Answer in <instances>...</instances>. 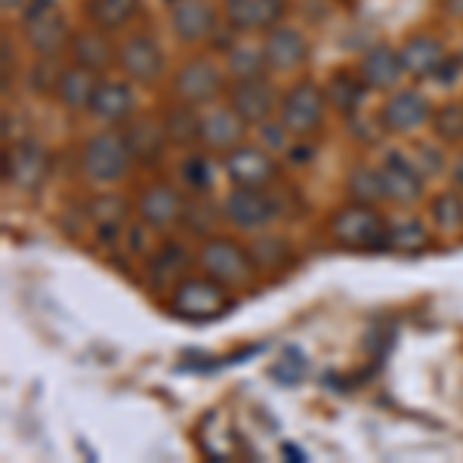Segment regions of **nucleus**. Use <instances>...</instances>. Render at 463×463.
Returning a JSON list of instances; mask_svg holds the SVG:
<instances>
[{"label": "nucleus", "instance_id": "obj_23", "mask_svg": "<svg viewBox=\"0 0 463 463\" xmlns=\"http://www.w3.org/2000/svg\"><path fill=\"white\" fill-rule=\"evenodd\" d=\"M399 53H402V65H405V74H411V78H417V80H430V78L436 80L448 59L445 43L430 34L411 37Z\"/></svg>", "mask_w": 463, "mask_h": 463}, {"label": "nucleus", "instance_id": "obj_44", "mask_svg": "<svg viewBox=\"0 0 463 463\" xmlns=\"http://www.w3.org/2000/svg\"><path fill=\"white\" fill-rule=\"evenodd\" d=\"M281 454H290L294 460H306V454L300 451V448H294V445H281Z\"/></svg>", "mask_w": 463, "mask_h": 463}, {"label": "nucleus", "instance_id": "obj_33", "mask_svg": "<svg viewBox=\"0 0 463 463\" xmlns=\"http://www.w3.org/2000/svg\"><path fill=\"white\" fill-rule=\"evenodd\" d=\"M432 222L442 232H463V195L460 189H448L439 192L430 204Z\"/></svg>", "mask_w": 463, "mask_h": 463}, {"label": "nucleus", "instance_id": "obj_9", "mask_svg": "<svg viewBox=\"0 0 463 463\" xmlns=\"http://www.w3.org/2000/svg\"><path fill=\"white\" fill-rule=\"evenodd\" d=\"M222 174L232 185H248V189H269L279 179V158L263 146H238L222 155Z\"/></svg>", "mask_w": 463, "mask_h": 463}, {"label": "nucleus", "instance_id": "obj_45", "mask_svg": "<svg viewBox=\"0 0 463 463\" xmlns=\"http://www.w3.org/2000/svg\"><path fill=\"white\" fill-rule=\"evenodd\" d=\"M170 4H179V0H170Z\"/></svg>", "mask_w": 463, "mask_h": 463}, {"label": "nucleus", "instance_id": "obj_21", "mask_svg": "<svg viewBox=\"0 0 463 463\" xmlns=\"http://www.w3.org/2000/svg\"><path fill=\"white\" fill-rule=\"evenodd\" d=\"M137 111V96L130 90V80H99V90L93 96L90 115L106 127H124Z\"/></svg>", "mask_w": 463, "mask_h": 463}, {"label": "nucleus", "instance_id": "obj_4", "mask_svg": "<svg viewBox=\"0 0 463 463\" xmlns=\"http://www.w3.org/2000/svg\"><path fill=\"white\" fill-rule=\"evenodd\" d=\"M232 306L229 288L211 275H185L179 285L170 290V309L185 321H211L222 316Z\"/></svg>", "mask_w": 463, "mask_h": 463}, {"label": "nucleus", "instance_id": "obj_10", "mask_svg": "<svg viewBox=\"0 0 463 463\" xmlns=\"http://www.w3.org/2000/svg\"><path fill=\"white\" fill-rule=\"evenodd\" d=\"M380 183H383V195L390 204L411 207L423 198V185L427 176L420 174V167L414 164L408 152H386V158L380 161Z\"/></svg>", "mask_w": 463, "mask_h": 463}, {"label": "nucleus", "instance_id": "obj_34", "mask_svg": "<svg viewBox=\"0 0 463 463\" xmlns=\"http://www.w3.org/2000/svg\"><path fill=\"white\" fill-rule=\"evenodd\" d=\"M90 213H93L96 226H99V238L102 241H109V235L118 238V232H121V222L127 216V204H124V198H118V195H102L90 204Z\"/></svg>", "mask_w": 463, "mask_h": 463}, {"label": "nucleus", "instance_id": "obj_12", "mask_svg": "<svg viewBox=\"0 0 463 463\" xmlns=\"http://www.w3.org/2000/svg\"><path fill=\"white\" fill-rule=\"evenodd\" d=\"M174 90L179 99L189 102V106H211L222 93H229L226 74L211 59H192V62H185L176 71Z\"/></svg>", "mask_w": 463, "mask_h": 463}, {"label": "nucleus", "instance_id": "obj_20", "mask_svg": "<svg viewBox=\"0 0 463 463\" xmlns=\"http://www.w3.org/2000/svg\"><path fill=\"white\" fill-rule=\"evenodd\" d=\"M358 74L374 93H392L405 78V65H402V53L390 43H377L358 62Z\"/></svg>", "mask_w": 463, "mask_h": 463}, {"label": "nucleus", "instance_id": "obj_14", "mask_svg": "<svg viewBox=\"0 0 463 463\" xmlns=\"http://www.w3.org/2000/svg\"><path fill=\"white\" fill-rule=\"evenodd\" d=\"M185 201H189V195H185V192H179L176 185H167V183L146 185L143 195L137 198V216H139V222H143L146 229L170 232L174 226L183 222Z\"/></svg>", "mask_w": 463, "mask_h": 463}, {"label": "nucleus", "instance_id": "obj_25", "mask_svg": "<svg viewBox=\"0 0 463 463\" xmlns=\"http://www.w3.org/2000/svg\"><path fill=\"white\" fill-rule=\"evenodd\" d=\"M216 32V10L207 0H179L174 10V34L183 43H201Z\"/></svg>", "mask_w": 463, "mask_h": 463}, {"label": "nucleus", "instance_id": "obj_3", "mask_svg": "<svg viewBox=\"0 0 463 463\" xmlns=\"http://www.w3.org/2000/svg\"><path fill=\"white\" fill-rule=\"evenodd\" d=\"M133 164L137 161L130 155V146H127L124 133L118 130L90 137L84 152H80V170L93 185H118L121 179H127Z\"/></svg>", "mask_w": 463, "mask_h": 463}, {"label": "nucleus", "instance_id": "obj_13", "mask_svg": "<svg viewBox=\"0 0 463 463\" xmlns=\"http://www.w3.org/2000/svg\"><path fill=\"white\" fill-rule=\"evenodd\" d=\"M229 106L250 127H263L279 118L281 96L272 80H266V74H263V78L235 80V87L229 90Z\"/></svg>", "mask_w": 463, "mask_h": 463}, {"label": "nucleus", "instance_id": "obj_42", "mask_svg": "<svg viewBox=\"0 0 463 463\" xmlns=\"http://www.w3.org/2000/svg\"><path fill=\"white\" fill-rule=\"evenodd\" d=\"M442 6L451 19H463V0H442Z\"/></svg>", "mask_w": 463, "mask_h": 463}, {"label": "nucleus", "instance_id": "obj_37", "mask_svg": "<svg viewBox=\"0 0 463 463\" xmlns=\"http://www.w3.org/2000/svg\"><path fill=\"white\" fill-rule=\"evenodd\" d=\"M266 53L263 47H232L229 50V74L235 80H250V78H263Z\"/></svg>", "mask_w": 463, "mask_h": 463}, {"label": "nucleus", "instance_id": "obj_18", "mask_svg": "<svg viewBox=\"0 0 463 463\" xmlns=\"http://www.w3.org/2000/svg\"><path fill=\"white\" fill-rule=\"evenodd\" d=\"M124 139L130 146L133 161L143 164V167H155L164 158V148L170 143L164 118H152V115L130 118L124 124Z\"/></svg>", "mask_w": 463, "mask_h": 463}, {"label": "nucleus", "instance_id": "obj_19", "mask_svg": "<svg viewBox=\"0 0 463 463\" xmlns=\"http://www.w3.org/2000/svg\"><path fill=\"white\" fill-rule=\"evenodd\" d=\"M263 53H266L269 71H279V74L297 71V69H303L306 59H309V41H306L297 28L275 25L272 32H266Z\"/></svg>", "mask_w": 463, "mask_h": 463}, {"label": "nucleus", "instance_id": "obj_43", "mask_svg": "<svg viewBox=\"0 0 463 463\" xmlns=\"http://www.w3.org/2000/svg\"><path fill=\"white\" fill-rule=\"evenodd\" d=\"M0 4H4V10H25L32 0H0Z\"/></svg>", "mask_w": 463, "mask_h": 463}, {"label": "nucleus", "instance_id": "obj_6", "mask_svg": "<svg viewBox=\"0 0 463 463\" xmlns=\"http://www.w3.org/2000/svg\"><path fill=\"white\" fill-rule=\"evenodd\" d=\"M22 34H25L28 47L43 59H56L71 43L69 25H65L56 0H32L22 16Z\"/></svg>", "mask_w": 463, "mask_h": 463}, {"label": "nucleus", "instance_id": "obj_8", "mask_svg": "<svg viewBox=\"0 0 463 463\" xmlns=\"http://www.w3.org/2000/svg\"><path fill=\"white\" fill-rule=\"evenodd\" d=\"M53 170V155L37 139H19L4 152V179L22 192H41Z\"/></svg>", "mask_w": 463, "mask_h": 463}, {"label": "nucleus", "instance_id": "obj_7", "mask_svg": "<svg viewBox=\"0 0 463 463\" xmlns=\"http://www.w3.org/2000/svg\"><path fill=\"white\" fill-rule=\"evenodd\" d=\"M222 220L232 222L235 229L244 232H263L279 220V201L272 198L269 189H248V185H235L226 198H222Z\"/></svg>", "mask_w": 463, "mask_h": 463}, {"label": "nucleus", "instance_id": "obj_32", "mask_svg": "<svg viewBox=\"0 0 463 463\" xmlns=\"http://www.w3.org/2000/svg\"><path fill=\"white\" fill-rule=\"evenodd\" d=\"M346 198L353 204H383V183H380V170L377 167H353L346 174Z\"/></svg>", "mask_w": 463, "mask_h": 463}, {"label": "nucleus", "instance_id": "obj_16", "mask_svg": "<svg viewBox=\"0 0 463 463\" xmlns=\"http://www.w3.org/2000/svg\"><path fill=\"white\" fill-rule=\"evenodd\" d=\"M248 130L250 124L232 106L211 109L207 115H201V148L213 155H229L232 148L244 146Z\"/></svg>", "mask_w": 463, "mask_h": 463}, {"label": "nucleus", "instance_id": "obj_36", "mask_svg": "<svg viewBox=\"0 0 463 463\" xmlns=\"http://www.w3.org/2000/svg\"><path fill=\"white\" fill-rule=\"evenodd\" d=\"M222 220V213L216 216L213 204L207 201V195H189L185 201V213H183V226L189 235H211V229Z\"/></svg>", "mask_w": 463, "mask_h": 463}, {"label": "nucleus", "instance_id": "obj_2", "mask_svg": "<svg viewBox=\"0 0 463 463\" xmlns=\"http://www.w3.org/2000/svg\"><path fill=\"white\" fill-rule=\"evenodd\" d=\"M198 269L211 279L222 281L226 288H248L260 272L250 248L222 235L204 238V244L198 248Z\"/></svg>", "mask_w": 463, "mask_h": 463}, {"label": "nucleus", "instance_id": "obj_15", "mask_svg": "<svg viewBox=\"0 0 463 463\" xmlns=\"http://www.w3.org/2000/svg\"><path fill=\"white\" fill-rule=\"evenodd\" d=\"M377 118L386 133L408 137V133H417L420 127L432 124V106L420 90H392Z\"/></svg>", "mask_w": 463, "mask_h": 463}, {"label": "nucleus", "instance_id": "obj_39", "mask_svg": "<svg viewBox=\"0 0 463 463\" xmlns=\"http://www.w3.org/2000/svg\"><path fill=\"white\" fill-rule=\"evenodd\" d=\"M250 253H253V263H257V269L281 266V263H285V257H288V244H285V238L263 235L250 248Z\"/></svg>", "mask_w": 463, "mask_h": 463}, {"label": "nucleus", "instance_id": "obj_27", "mask_svg": "<svg viewBox=\"0 0 463 463\" xmlns=\"http://www.w3.org/2000/svg\"><path fill=\"white\" fill-rule=\"evenodd\" d=\"M364 93H368V84H364L358 71H334L331 78H327V87H325L327 106L343 118L358 115Z\"/></svg>", "mask_w": 463, "mask_h": 463}, {"label": "nucleus", "instance_id": "obj_35", "mask_svg": "<svg viewBox=\"0 0 463 463\" xmlns=\"http://www.w3.org/2000/svg\"><path fill=\"white\" fill-rule=\"evenodd\" d=\"M432 133L445 146H463V102H445L432 111Z\"/></svg>", "mask_w": 463, "mask_h": 463}, {"label": "nucleus", "instance_id": "obj_5", "mask_svg": "<svg viewBox=\"0 0 463 463\" xmlns=\"http://www.w3.org/2000/svg\"><path fill=\"white\" fill-rule=\"evenodd\" d=\"M327 118V96L316 80H297L294 87L281 96L279 121L297 139H309L325 127Z\"/></svg>", "mask_w": 463, "mask_h": 463}, {"label": "nucleus", "instance_id": "obj_11", "mask_svg": "<svg viewBox=\"0 0 463 463\" xmlns=\"http://www.w3.org/2000/svg\"><path fill=\"white\" fill-rule=\"evenodd\" d=\"M118 69H121V74L130 84L152 87L161 80L167 62H164V50L155 43V37L130 34L121 47H118Z\"/></svg>", "mask_w": 463, "mask_h": 463}, {"label": "nucleus", "instance_id": "obj_31", "mask_svg": "<svg viewBox=\"0 0 463 463\" xmlns=\"http://www.w3.org/2000/svg\"><path fill=\"white\" fill-rule=\"evenodd\" d=\"M427 248H430V229L423 226L417 216L390 222V241H386V250L414 257V253H423Z\"/></svg>", "mask_w": 463, "mask_h": 463}, {"label": "nucleus", "instance_id": "obj_40", "mask_svg": "<svg viewBox=\"0 0 463 463\" xmlns=\"http://www.w3.org/2000/svg\"><path fill=\"white\" fill-rule=\"evenodd\" d=\"M414 164L420 167V174L423 176H439L445 170V155L439 152V148H432V146H427V143H420L414 148Z\"/></svg>", "mask_w": 463, "mask_h": 463}, {"label": "nucleus", "instance_id": "obj_28", "mask_svg": "<svg viewBox=\"0 0 463 463\" xmlns=\"http://www.w3.org/2000/svg\"><path fill=\"white\" fill-rule=\"evenodd\" d=\"M139 0H87V19L102 32H121L133 22Z\"/></svg>", "mask_w": 463, "mask_h": 463}, {"label": "nucleus", "instance_id": "obj_22", "mask_svg": "<svg viewBox=\"0 0 463 463\" xmlns=\"http://www.w3.org/2000/svg\"><path fill=\"white\" fill-rule=\"evenodd\" d=\"M189 269H192L189 248H185V244H179V241H164L161 248L148 257V266H146L148 288L174 290L179 281L189 275Z\"/></svg>", "mask_w": 463, "mask_h": 463}, {"label": "nucleus", "instance_id": "obj_30", "mask_svg": "<svg viewBox=\"0 0 463 463\" xmlns=\"http://www.w3.org/2000/svg\"><path fill=\"white\" fill-rule=\"evenodd\" d=\"M179 185L185 195H211L213 192V164L204 152H192L176 167Z\"/></svg>", "mask_w": 463, "mask_h": 463}, {"label": "nucleus", "instance_id": "obj_1", "mask_svg": "<svg viewBox=\"0 0 463 463\" xmlns=\"http://www.w3.org/2000/svg\"><path fill=\"white\" fill-rule=\"evenodd\" d=\"M331 238L343 250H353V253L386 250V241H390V220H386L374 204H353V201H349L343 211L334 213Z\"/></svg>", "mask_w": 463, "mask_h": 463}, {"label": "nucleus", "instance_id": "obj_38", "mask_svg": "<svg viewBox=\"0 0 463 463\" xmlns=\"http://www.w3.org/2000/svg\"><path fill=\"white\" fill-rule=\"evenodd\" d=\"M306 374H309V358H306L303 349H297V346H288L272 368V377L279 380L281 386H300Z\"/></svg>", "mask_w": 463, "mask_h": 463}, {"label": "nucleus", "instance_id": "obj_26", "mask_svg": "<svg viewBox=\"0 0 463 463\" xmlns=\"http://www.w3.org/2000/svg\"><path fill=\"white\" fill-rule=\"evenodd\" d=\"M99 80H102V74L87 71V69H80V65H71V69H65L59 74L56 99L69 111H90L96 90H99Z\"/></svg>", "mask_w": 463, "mask_h": 463}, {"label": "nucleus", "instance_id": "obj_29", "mask_svg": "<svg viewBox=\"0 0 463 463\" xmlns=\"http://www.w3.org/2000/svg\"><path fill=\"white\" fill-rule=\"evenodd\" d=\"M164 127H167L170 146L179 148H195L201 146V115H195V106L179 102L164 115Z\"/></svg>", "mask_w": 463, "mask_h": 463}, {"label": "nucleus", "instance_id": "obj_24", "mask_svg": "<svg viewBox=\"0 0 463 463\" xmlns=\"http://www.w3.org/2000/svg\"><path fill=\"white\" fill-rule=\"evenodd\" d=\"M69 53L74 59V65L96 74H106L111 65H118V47L111 43L109 32H102V28L74 34L69 43Z\"/></svg>", "mask_w": 463, "mask_h": 463}, {"label": "nucleus", "instance_id": "obj_17", "mask_svg": "<svg viewBox=\"0 0 463 463\" xmlns=\"http://www.w3.org/2000/svg\"><path fill=\"white\" fill-rule=\"evenodd\" d=\"M285 10V0H222V19L235 32H272Z\"/></svg>", "mask_w": 463, "mask_h": 463}, {"label": "nucleus", "instance_id": "obj_41", "mask_svg": "<svg viewBox=\"0 0 463 463\" xmlns=\"http://www.w3.org/2000/svg\"><path fill=\"white\" fill-rule=\"evenodd\" d=\"M0 56H4V93H10V78L16 74V53L10 47V37H4L0 43Z\"/></svg>", "mask_w": 463, "mask_h": 463}]
</instances>
